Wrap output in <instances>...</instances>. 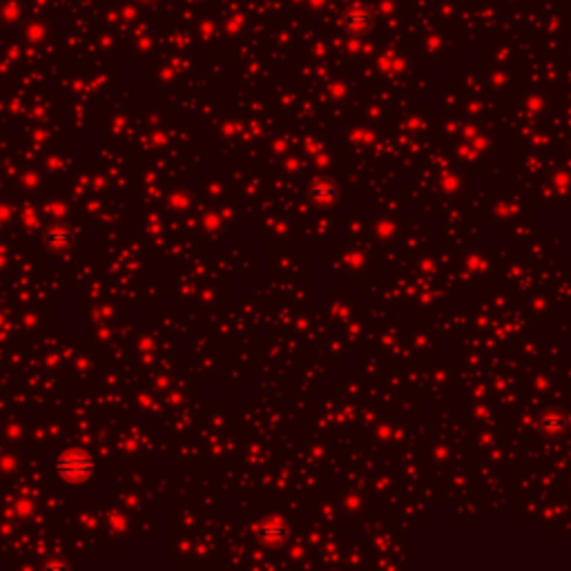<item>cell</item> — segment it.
I'll list each match as a JSON object with an SVG mask.
<instances>
[{
	"mask_svg": "<svg viewBox=\"0 0 571 571\" xmlns=\"http://www.w3.org/2000/svg\"><path fill=\"white\" fill-rule=\"evenodd\" d=\"M143 3H150V0H143Z\"/></svg>",
	"mask_w": 571,
	"mask_h": 571,
	"instance_id": "obj_3",
	"label": "cell"
},
{
	"mask_svg": "<svg viewBox=\"0 0 571 571\" xmlns=\"http://www.w3.org/2000/svg\"><path fill=\"white\" fill-rule=\"evenodd\" d=\"M70 243H72V237L68 230H63V228H52V230L47 232V246L54 250H65Z\"/></svg>",
	"mask_w": 571,
	"mask_h": 571,
	"instance_id": "obj_2",
	"label": "cell"
},
{
	"mask_svg": "<svg viewBox=\"0 0 571 571\" xmlns=\"http://www.w3.org/2000/svg\"><path fill=\"white\" fill-rule=\"evenodd\" d=\"M54 469L65 482H83L94 473V460L85 451L72 449V451H65L63 455H59Z\"/></svg>",
	"mask_w": 571,
	"mask_h": 571,
	"instance_id": "obj_1",
	"label": "cell"
}]
</instances>
